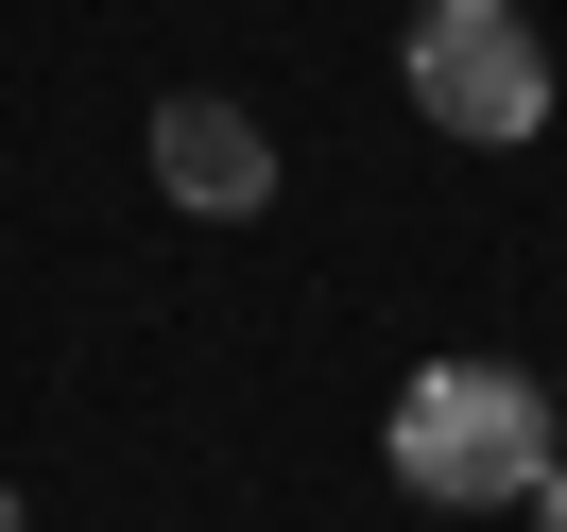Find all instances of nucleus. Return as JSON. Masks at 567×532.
I'll list each match as a JSON object with an SVG mask.
<instances>
[{"mask_svg":"<svg viewBox=\"0 0 567 532\" xmlns=\"http://www.w3.org/2000/svg\"><path fill=\"white\" fill-rule=\"evenodd\" d=\"M550 395H567V378H550Z\"/></svg>","mask_w":567,"mask_h":532,"instance_id":"obj_6","label":"nucleus"},{"mask_svg":"<svg viewBox=\"0 0 567 532\" xmlns=\"http://www.w3.org/2000/svg\"><path fill=\"white\" fill-rule=\"evenodd\" d=\"M533 532H567V463H550V481H533Z\"/></svg>","mask_w":567,"mask_h":532,"instance_id":"obj_4","label":"nucleus"},{"mask_svg":"<svg viewBox=\"0 0 567 532\" xmlns=\"http://www.w3.org/2000/svg\"><path fill=\"white\" fill-rule=\"evenodd\" d=\"M0 532H35V515H18V481H0Z\"/></svg>","mask_w":567,"mask_h":532,"instance_id":"obj_5","label":"nucleus"},{"mask_svg":"<svg viewBox=\"0 0 567 532\" xmlns=\"http://www.w3.org/2000/svg\"><path fill=\"white\" fill-rule=\"evenodd\" d=\"M155 189H173L189 223H258V207H276V138H258V104L173 86V104H155Z\"/></svg>","mask_w":567,"mask_h":532,"instance_id":"obj_3","label":"nucleus"},{"mask_svg":"<svg viewBox=\"0 0 567 532\" xmlns=\"http://www.w3.org/2000/svg\"><path fill=\"white\" fill-rule=\"evenodd\" d=\"M379 463L395 498H430V515H533V481L567 463V395L533 378V361H413L379 413Z\"/></svg>","mask_w":567,"mask_h":532,"instance_id":"obj_1","label":"nucleus"},{"mask_svg":"<svg viewBox=\"0 0 567 532\" xmlns=\"http://www.w3.org/2000/svg\"><path fill=\"white\" fill-rule=\"evenodd\" d=\"M395 70H413V121H430V138H464V155L550 138V35H533L516 0H413Z\"/></svg>","mask_w":567,"mask_h":532,"instance_id":"obj_2","label":"nucleus"}]
</instances>
